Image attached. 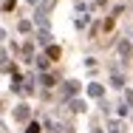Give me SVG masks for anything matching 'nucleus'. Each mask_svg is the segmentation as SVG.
<instances>
[{
    "label": "nucleus",
    "mask_w": 133,
    "mask_h": 133,
    "mask_svg": "<svg viewBox=\"0 0 133 133\" xmlns=\"http://www.w3.org/2000/svg\"><path fill=\"white\" fill-rule=\"evenodd\" d=\"M77 88H79L77 82H65V85H62V91H59V96H62V99H68V96H74V94H77Z\"/></svg>",
    "instance_id": "obj_1"
},
{
    "label": "nucleus",
    "mask_w": 133,
    "mask_h": 133,
    "mask_svg": "<svg viewBox=\"0 0 133 133\" xmlns=\"http://www.w3.org/2000/svg\"><path fill=\"white\" fill-rule=\"evenodd\" d=\"M130 51H133V45H130V40H122L119 43V57L128 62V57H130Z\"/></svg>",
    "instance_id": "obj_2"
},
{
    "label": "nucleus",
    "mask_w": 133,
    "mask_h": 133,
    "mask_svg": "<svg viewBox=\"0 0 133 133\" xmlns=\"http://www.w3.org/2000/svg\"><path fill=\"white\" fill-rule=\"evenodd\" d=\"M37 43L51 45V31H48V28H40V31H37Z\"/></svg>",
    "instance_id": "obj_3"
},
{
    "label": "nucleus",
    "mask_w": 133,
    "mask_h": 133,
    "mask_svg": "<svg viewBox=\"0 0 133 133\" xmlns=\"http://www.w3.org/2000/svg\"><path fill=\"white\" fill-rule=\"evenodd\" d=\"M88 94H91V96H94V99H99V96H102V94H105V88H102V85H99V82H91V85H88Z\"/></svg>",
    "instance_id": "obj_4"
},
{
    "label": "nucleus",
    "mask_w": 133,
    "mask_h": 133,
    "mask_svg": "<svg viewBox=\"0 0 133 133\" xmlns=\"http://www.w3.org/2000/svg\"><path fill=\"white\" fill-rule=\"evenodd\" d=\"M14 119H20V122H26V119H28V108H26V105H20L17 110H14Z\"/></svg>",
    "instance_id": "obj_5"
},
{
    "label": "nucleus",
    "mask_w": 133,
    "mask_h": 133,
    "mask_svg": "<svg viewBox=\"0 0 133 133\" xmlns=\"http://www.w3.org/2000/svg\"><path fill=\"white\" fill-rule=\"evenodd\" d=\"M45 57L48 59H59V45H48L45 48Z\"/></svg>",
    "instance_id": "obj_6"
},
{
    "label": "nucleus",
    "mask_w": 133,
    "mask_h": 133,
    "mask_svg": "<svg viewBox=\"0 0 133 133\" xmlns=\"http://www.w3.org/2000/svg\"><path fill=\"white\" fill-rule=\"evenodd\" d=\"M34 62H37V68H40V71H45V68H48V57H45V54L34 57Z\"/></svg>",
    "instance_id": "obj_7"
},
{
    "label": "nucleus",
    "mask_w": 133,
    "mask_h": 133,
    "mask_svg": "<svg viewBox=\"0 0 133 133\" xmlns=\"http://www.w3.org/2000/svg\"><path fill=\"white\" fill-rule=\"evenodd\" d=\"M40 82H43L45 88H54V85H57V79H54L51 74H43V77H40Z\"/></svg>",
    "instance_id": "obj_8"
},
{
    "label": "nucleus",
    "mask_w": 133,
    "mask_h": 133,
    "mask_svg": "<svg viewBox=\"0 0 133 133\" xmlns=\"http://www.w3.org/2000/svg\"><path fill=\"white\" fill-rule=\"evenodd\" d=\"M108 133H125V125L122 122H110V130Z\"/></svg>",
    "instance_id": "obj_9"
},
{
    "label": "nucleus",
    "mask_w": 133,
    "mask_h": 133,
    "mask_svg": "<svg viewBox=\"0 0 133 133\" xmlns=\"http://www.w3.org/2000/svg\"><path fill=\"white\" fill-rule=\"evenodd\" d=\"M71 110H77V113L85 110V102H82V99H71Z\"/></svg>",
    "instance_id": "obj_10"
},
{
    "label": "nucleus",
    "mask_w": 133,
    "mask_h": 133,
    "mask_svg": "<svg viewBox=\"0 0 133 133\" xmlns=\"http://www.w3.org/2000/svg\"><path fill=\"white\" fill-rule=\"evenodd\" d=\"M110 85H113V88H122V85H125V79H122L119 74H113V77H110Z\"/></svg>",
    "instance_id": "obj_11"
},
{
    "label": "nucleus",
    "mask_w": 133,
    "mask_h": 133,
    "mask_svg": "<svg viewBox=\"0 0 133 133\" xmlns=\"http://www.w3.org/2000/svg\"><path fill=\"white\" fill-rule=\"evenodd\" d=\"M17 28L26 34V31H31V23H28V20H20V26H17Z\"/></svg>",
    "instance_id": "obj_12"
},
{
    "label": "nucleus",
    "mask_w": 133,
    "mask_h": 133,
    "mask_svg": "<svg viewBox=\"0 0 133 133\" xmlns=\"http://www.w3.org/2000/svg\"><path fill=\"white\" fill-rule=\"evenodd\" d=\"M45 128H48L51 133H59V125H57V122H45Z\"/></svg>",
    "instance_id": "obj_13"
},
{
    "label": "nucleus",
    "mask_w": 133,
    "mask_h": 133,
    "mask_svg": "<svg viewBox=\"0 0 133 133\" xmlns=\"http://www.w3.org/2000/svg\"><path fill=\"white\" fill-rule=\"evenodd\" d=\"M26 133H40V125H37V122H31V125L26 128Z\"/></svg>",
    "instance_id": "obj_14"
},
{
    "label": "nucleus",
    "mask_w": 133,
    "mask_h": 133,
    "mask_svg": "<svg viewBox=\"0 0 133 133\" xmlns=\"http://www.w3.org/2000/svg\"><path fill=\"white\" fill-rule=\"evenodd\" d=\"M125 99H128V105H133V91H128V94H125Z\"/></svg>",
    "instance_id": "obj_15"
},
{
    "label": "nucleus",
    "mask_w": 133,
    "mask_h": 133,
    "mask_svg": "<svg viewBox=\"0 0 133 133\" xmlns=\"http://www.w3.org/2000/svg\"><path fill=\"white\" fill-rule=\"evenodd\" d=\"M28 3H37V0H28Z\"/></svg>",
    "instance_id": "obj_16"
},
{
    "label": "nucleus",
    "mask_w": 133,
    "mask_h": 133,
    "mask_svg": "<svg viewBox=\"0 0 133 133\" xmlns=\"http://www.w3.org/2000/svg\"><path fill=\"white\" fill-rule=\"evenodd\" d=\"M96 3H105V0H96Z\"/></svg>",
    "instance_id": "obj_17"
},
{
    "label": "nucleus",
    "mask_w": 133,
    "mask_h": 133,
    "mask_svg": "<svg viewBox=\"0 0 133 133\" xmlns=\"http://www.w3.org/2000/svg\"><path fill=\"white\" fill-rule=\"evenodd\" d=\"M94 133H102V130H94Z\"/></svg>",
    "instance_id": "obj_18"
}]
</instances>
